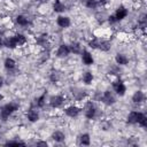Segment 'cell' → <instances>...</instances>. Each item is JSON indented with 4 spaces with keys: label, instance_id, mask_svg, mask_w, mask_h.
Listing matches in <instances>:
<instances>
[{
    "label": "cell",
    "instance_id": "obj_32",
    "mask_svg": "<svg viewBox=\"0 0 147 147\" xmlns=\"http://www.w3.org/2000/svg\"><path fill=\"white\" fill-rule=\"evenodd\" d=\"M2 100H3V94H2L1 92H0V102H1Z\"/></svg>",
    "mask_w": 147,
    "mask_h": 147
},
{
    "label": "cell",
    "instance_id": "obj_5",
    "mask_svg": "<svg viewBox=\"0 0 147 147\" xmlns=\"http://www.w3.org/2000/svg\"><path fill=\"white\" fill-rule=\"evenodd\" d=\"M31 23H32L31 18H29V16L24 14H18L14 18V25L20 26L22 29H28L29 26H31Z\"/></svg>",
    "mask_w": 147,
    "mask_h": 147
},
{
    "label": "cell",
    "instance_id": "obj_14",
    "mask_svg": "<svg viewBox=\"0 0 147 147\" xmlns=\"http://www.w3.org/2000/svg\"><path fill=\"white\" fill-rule=\"evenodd\" d=\"M131 100H132V102H133L134 105H138V106L144 105V103H145V100H146V94H145L144 91L137 90V91L132 94Z\"/></svg>",
    "mask_w": 147,
    "mask_h": 147
},
{
    "label": "cell",
    "instance_id": "obj_31",
    "mask_svg": "<svg viewBox=\"0 0 147 147\" xmlns=\"http://www.w3.org/2000/svg\"><path fill=\"white\" fill-rule=\"evenodd\" d=\"M2 86H3V79H2L1 77H0V88H1Z\"/></svg>",
    "mask_w": 147,
    "mask_h": 147
},
{
    "label": "cell",
    "instance_id": "obj_23",
    "mask_svg": "<svg viewBox=\"0 0 147 147\" xmlns=\"http://www.w3.org/2000/svg\"><path fill=\"white\" fill-rule=\"evenodd\" d=\"M51 138H52L55 142H63V141L65 140V134H64V132H62V131H60V130H56V131H54V132L52 133Z\"/></svg>",
    "mask_w": 147,
    "mask_h": 147
},
{
    "label": "cell",
    "instance_id": "obj_16",
    "mask_svg": "<svg viewBox=\"0 0 147 147\" xmlns=\"http://www.w3.org/2000/svg\"><path fill=\"white\" fill-rule=\"evenodd\" d=\"M52 9H53V11H55L57 14H62L67 10V5L62 0H54L53 5H52Z\"/></svg>",
    "mask_w": 147,
    "mask_h": 147
},
{
    "label": "cell",
    "instance_id": "obj_20",
    "mask_svg": "<svg viewBox=\"0 0 147 147\" xmlns=\"http://www.w3.org/2000/svg\"><path fill=\"white\" fill-rule=\"evenodd\" d=\"M93 80H94V74L92 71L87 70V71H84L82 74V82L85 85H91L93 83Z\"/></svg>",
    "mask_w": 147,
    "mask_h": 147
},
{
    "label": "cell",
    "instance_id": "obj_9",
    "mask_svg": "<svg viewBox=\"0 0 147 147\" xmlns=\"http://www.w3.org/2000/svg\"><path fill=\"white\" fill-rule=\"evenodd\" d=\"M25 117H26V119H28L30 123H36V122H38L39 118H40V114H39L38 108H37V107H33V106L30 107V108L28 109L26 114H25Z\"/></svg>",
    "mask_w": 147,
    "mask_h": 147
},
{
    "label": "cell",
    "instance_id": "obj_4",
    "mask_svg": "<svg viewBox=\"0 0 147 147\" xmlns=\"http://www.w3.org/2000/svg\"><path fill=\"white\" fill-rule=\"evenodd\" d=\"M65 101H67V99H65L64 95H62V94H55V95H52L48 99V105L53 109H60V108H62L65 105Z\"/></svg>",
    "mask_w": 147,
    "mask_h": 147
},
{
    "label": "cell",
    "instance_id": "obj_13",
    "mask_svg": "<svg viewBox=\"0 0 147 147\" xmlns=\"http://www.w3.org/2000/svg\"><path fill=\"white\" fill-rule=\"evenodd\" d=\"M55 54H56V57H59V59H64V57L69 56L70 55L69 45L68 44H61V45H59L57 48H56Z\"/></svg>",
    "mask_w": 147,
    "mask_h": 147
},
{
    "label": "cell",
    "instance_id": "obj_26",
    "mask_svg": "<svg viewBox=\"0 0 147 147\" xmlns=\"http://www.w3.org/2000/svg\"><path fill=\"white\" fill-rule=\"evenodd\" d=\"M48 78L52 83H59L60 79H61V72L57 71V70H52L48 75Z\"/></svg>",
    "mask_w": 147,
    "mask_h": 147
},
{
    "label": "cell",
    "instance_id": "obj_21",
    "mask_svg": "<svg viewBox=\"0 0 147 147\" xmlns=\"http://www.w3.org/2000/svg\"><path fill=\"white\" fill-rule=\"evenodd\" d=\"M47 103V98H46V94H41L39 96H37L33 101V107H37L38 109H41L46 106Z\"/></svg>",
    "mask_w": 147,
    "mask_h": 147
},
{
    "label": "cell",
    "instance_id": "obj_17",
    "mask_svg": "<svg viewBox=\"0 0 147 147\" xmlns=\"http://www.w3.org/2000/svg\"><path fill=\"white\" fill-rule=\"evenodd\" d=\"M3 46L10 51H15L17 48V44H16V40L14 38V34L13 36H7L3 38Z\"/></svg>",
    "mask_w": 147,
    "mask_h": 147
},
{
    "label": "cell",
    "instance_id": "obj_18",
    "mask_svg": "<svg viewBox=\"0 0 147 147\" xmlns=\"http://www.w3.org/2000/svg\"><path fill=\"white\" fill-rule=\"evenodd\" d=\"M114 61H115V64H117L118 67H124L129 63V57L124 53H117L114 57Z\"/></svg>",
    "mask_w": 147,
    "mask_h": 147
},
{
    "label": "cell",
    "instance_id": "obj_10",
    "mask_svg": "<svg viewBox=\"0 0 147 147\" xmlns=\"http://www.w3.org/2000/svg\"><path fill=\"white\" fill-rule=\"evenodd\" d=\"M113 15L115 16V18H116L118 22H122L123 20H125V18L127 17V15H129V9H127L126 7H124L123 5H119V6L115 9V11H114Z\"/></svg>",
    "mask_w": 147,
    "mask_h": 147
},
{
    "label": "cell",
    "instance_id": "obj_29",
    "mask_svg": "<svg viewBox=\"0 0 147 147\" xmlns=\"http://www.w3.org/2000/svg\"><path fill=\"white\" fill-rule=\"evenodd\" d=\"M36 145H41V146H47V142L46 141H37Z\"/></svg>",
    "mask_w": 147,
    "mask_h": 147
},
{
    "label": "cell",
    "instance_id": "obj_12",
    "mask_svg": "<svg viewBox=\"0 0 147 147\" xmlns=\"http://www.w3.org/2000/svg\"><path fill=\"white\" fill-rule=\"evenodd\" d=\"M80 59H82V63L87 65V67H90L94 63V56L87 49H83V52L80 53Z\"/></svg>",
    "mask_w": 147,
    "mask_h": 147
},
{
    "label": "cell",
    "instance_id": "obj_2",
    "mask_svg": "<svg viewBox=\"0 0 147 147\" xmlns=\"http://www.w3.org/2000/svg\"><path fill=\"white\" fill-rule=\"evenodd\" d=\"M83 109H84V116L87 119H94L96 117L98 110H99L93 101H85L83 105Z\"/></svg>",
    "mask_w": 147,
    "mask_h": 147
},
{
    "label": "cell",
    "instance_id": "obj_19",
    "mask_svg": "<svg viewBox=\"0 0 147 147\" xmlns=\"http://www.w3.org/2000/svg\"><path fill=\"white\" fill-rule=\"evenodd\" d=\"M69 48H70V54H74V55H80V53L84 49L82 44L78 42V41H72L69 45Z\"/></svg>",
    "mask_w": 147,
    "mask_h": 147
},
{
    "label": "cell",
    "instance_id": "obj_7",
    "mask_svg": "<svg viewBox=\"0 0 147 147\" xmlns=\"http://www.w3.org/2000/svg\"><path fill=\"white\" fill-rule=\"evenodd\" d=\"M100 101L106 106H113L116 102V94L113 91H105L101 93Z\"/></svg>",
    "mask_w": 147,
    "mask_h": 147
},
{
    "label": "cell",
    "instance_id": "obj_30",
    "mask_svg": "<svg viewBox=\"0 0 147 147\" xmlns=\"http://www.w3.org/2000/svg\"><path fill=\"white\" fill-rule=\"evenodd\" d=\"M37 3H40V5H42V3H46L48 0H34Z\"/></svg>",
    "mask_w": 147,
    "mask_h": 147
},
{
    "label": "cell",
    "instance_id": "obj_3",
    "mask_svg": "<svg viewBox=\"0 0 147 147\" xmlns=\"http://www.w3.org/2000/svg\"><path fill=\"white\" fill-rule=\"evenodd\" d=\"M111 87H113V92L116 95H118V96H124L125 93H126V91H127V87H126L125 83L119 77L115 78L111 82Z\"/></svg>",
    "mask_w": 147,
    "mask_h": 147
},
{
    "label": "cell",
    "instance_id": "obj_28",
    "mask_svg": "<svg viewBox=\"0 0 147 147\" xmlns=\"http://www.w3.org/2000/svg\"><path fill=\"white\" fill-rule=\"evenodd\" d=\"M111 0H98L99 2V6H107Z\"/></svg>",
    "mask_w": 147,
    "mask_h": 147
},
{
    "label": "cell",
    "instance_id": "obj_25",
    "mask_svg": "<svg viewBox=\"0 0 147 147\" xmlns=\"http://www.w3.org/2000/svg\"><path fill=\"white\" fill-rule=\"evenodd\" d=\"M80 2L83 3L84 7H86L88 9H96L99 7L98 0H80Z\"/></svg>",
    "mask_w": 147,
    "mask_h": 147
},
{
    "label": "cell",
    "instance_id": "obj_24",
    "mask_svg": "<svg viewBox=\"0 0 147 147\" xmlns=\"http://www.w3.org/2000/svg\"><path fill=\"white\" fill-rule=\"evenodd\" d=\"M78 144L82 146H88L91 144V136L88 133H82L78 137Z\"/></svg>",
    "mask_w": 147,
    "mask_h": 147
},
{
    "label": "cell",
    "instance_id": "obj_22",
    "mask_svg": "<svg viewBox=\"0 0 147 147\" xmlns=\"http://www.w3.org/2000/svg\"><path fill=\"white\" fill-rule=\"evenodd\" d=\"M3 68L6 70H8V71L14 70L16 68V61H15V59H13L10 56L5 57V60H3Z\"/></svg>",
    "mask_w": 147,
    "mask_h": 147
},
{
    "label": "cell",
    "instance_id": "obj_1",
    "mask_svg": "<svg viewBox=\"0 0 147 147\" xmlns=\"http://www.w3.org/2000/svg\"><path fill=\"white\" fill-rule=\"evenodd\" d=\"M17 110H18V103H16V102H8V103L3 105L0 108V118L6 121L13 114H15Z\"/></svg>",
    "mask_w": 147,
    "mask_h": 147
},
{
    "label": "cell",
    "instance_id": "obj_15",
    "mask_svg": "<svg viewBox=\"0 0 147 147\" xmlns=\"http://www.w3.org/2000/svg\"><path fill=\"white\" fill-rule=\"evenodd\" d=\"M14 38L16 40V44H17V48H22L24 47L25 45H28V36L22 33V32H15L14 33Z\"/></svg>",
    "mask_w": 147,
    "mask_h": 147
},
{
    "label": "cell",
    "instance_id": "obj_27",
    "mask_svg": "<svg viewBox=\"0 0 147 147\" xmlns=\"http://www.w3.org/2000/svg\"><path fill=\"white\" fill-rule=\"evenodd\" d=\"M6 145H25V142L22 140H9L6 142Z\"/></svg>",
    "mask_w": 147,
    "mask_h": 147
},
{
    "label": "cell",
    "instance_id": "obj_8",
    "mask_svg": "<svg viewBox=\"0 0 147 147\" xmlns=\"http://www.w3.org/2000/svg\"><path fill=\"white\" fill-rule=\"evenodd\" d=\"M63 111H64V114H65L68 117H70V118H75V117H77V116L80 114V111H82V107L78 106V105H74V103H71V105H69V106H65L64 109H63Z\"/></svg>",
    "mask_w": 147,
    "mask_h": 147
},
{
    "label": "cell",
    "instance_id": "obj_11",
    "mask_svg": "<svg viewBox=\"0 0 147 147\" xmlns=\"http://www.w3.org/2000/svg\"><path fill=\"white\" fill-rule=\"evenodd\" d=\"M56 25L61 29H67L71 25V18L68 16V15H63V14H60L57 17H56Z\"/></svg>",
    "mask_w": 147,
    "mask_h": 147
},
{
    "label": "cell",
    "instance_id": "obj_6",
    "mask_svg": "<svg viewBox=\"0 0 147 147\" xmlns=\"http://www.w3.org/2000/svg\"><path fill=\"white\" fill-rule=\"evenodd\" d=\"M144 116H145V113L142 110H131L126 116V122L131 125H134V124H138Z\"/></svg>",
    "mask_w": 147,
    "mask_h": 147
}]
</instances>
